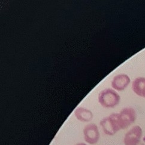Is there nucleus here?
Instances as JSON below:
<instances>
[{
    "instance_id": "obj_9",
    "label": "nucleus",
    "mask_w": 145,
    "mask_h": 145,
    "mask_svg": "<svg viewBox=\"0 0 145 145\" xmlns=\"http://www.w3.org/2000/svg\"><path fill=\"white\" fill-rule=\"evenodd\" d=\"M76 145H87V144L85 143H78Z\"/></svg>"
},
{
    "instance_id": "obj_8",
    "label": "nucleus",
    "mask_w": 145,
    "mask_h": 145,
    "mask_svg": "<svg viewBox=\"0 0 145 145\" xmlns=\"http://www.w3.org/2000/svg\"><path fill=\"white\" fill-rule=\"evenodd\" d=\"M74 115L78 120L82 122H90L94 117L92 112L90 109L83 107L76 108L74 111Z\"/></svg>"
},
{
    "instance_id": "obj_3",
    "label": "nucleus",
    "mask_w": 145,
    "mask_h": 145,
    "mask_svg": "<svg viewBox=\"0 0 145 145\" xmlns=\"http://www.w3.org/2000/svg\"><path fill=\"white\" fill-rule=\"evenodd\" d=\"M135 109L131 107L122 109L118 113V120L121 130H125L129 127L136 120Z\"/></svg>"
},
{
    "instance_id": "obj_6",
    "label": "nucleus",
    "mask_w": 145,
    "mask_h": 145,
    "mask_svg": "<svg viewBox=\"0 0 145 145\" xmlns=\"http://www.w3.org/2000/svg\"><path fill=\"white\" fill-rule=\"evenodd\" d=\"M131 82L130 77L126 74L116 75L111 81V85L113 89L119 91H122L128 87Z\"/></svg>"
},
{
    "instance_id": "obj_4",
    "label": "nucleus",
    "mask_w": 145,
    "mask_h": 145,
    "mask_svg": "<svg viewBox=\"0 0 145 145\" xmlns=\"http://www.w3.org/2000/svg\"><path fill=\"white\" fill-rule=\"evenodd\" d=\"M142 130L138 125L133 127L125 135L124 143L125 145H144L141 142Z\"/></svg>"
},
{
    "instance_id": "obj_2",
    "label": "nucleus",
    "mask_w": 145,
    "mask_h": 145,
    "mask_svg": "<svg viewBox=\"0 0 145 145\" xmlns=\"http://www.w3.org/2000/svg\"><path fill=\"white\" fill-rule=\"evenodd\" d=\"M101 125L103 132L106 135L113 136L121 129L118 120V114L113 113L109 116L104 117L100 121Z\"/></svg>"
},
{
    "instance_id": "obj_1",
    "label": "nucleus",
    "mask_w": 145,
    "mask_h": 145,
    "mask_svg": "<svg viewBox=\"0 0 145 145\" xmlns=\"http://www.w3.org/2000/svg\"><path fill=\"white\" fill-rule=\"evenodd\" d=\"M98 102L103 107L112 108L118 105L120 102L121 97L119 94L111 88H105L98 94Z\"/></svg>"
},
{
    "instance_id": "obj_5",
    "label": "nucleus",
    "mask_w": 145,
    "mask_h": 145,
    "mask_svg": "<svg viewBox=\"0 0 145 145\" xmlns=\"http://www.w3.org/2000/svg\"><path fill=\"white\" fill-rule=\"evenodd\" d=\"M83 133L85 141L90 144H96L99 141L100 135L96 124H88L83 129Z\"/></svg>"
},
{
    "instance_id": "obj_7",
    "label": "nucleus",
    "mask_w": 145,
    "mask_h": 145,
    "mask_svg": "<svg viewBox=\"0 0 145 145\" xmlns=\"http://www.w3.org/2000/svg\"><path fill=\"white\" fill-rule=\"evenodd\" d=\"M132 90L137 96L145 98V78L138 77L134 80Z\"/></svg>"
}]
</instances>
